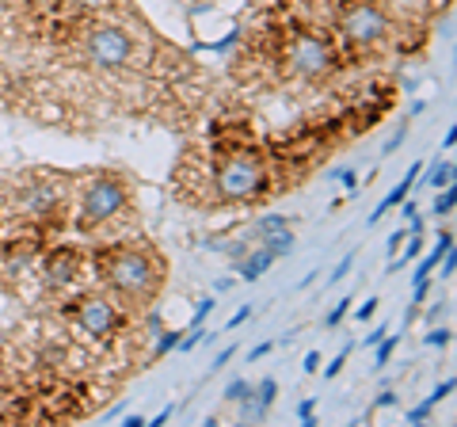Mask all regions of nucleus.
Instances as JSON below:
<instances>
[{"label":"nucleus","instance_id":"cd10ccee","mask_svg":"<svg viewBox=\"0 0 457 427\" xmlns=\"http://www.w3.org/2000/svg\"><path fill=\"white\" fill-rule=\"evenodd\" d=\"M374 313H378V297H366L362 309H359V321H370V317H374Z\"/></svg>","mask_w":457,"mask_h":427},{"label":"nucleus","instance_id":"c756f323","mask_svg":"<svg viewBox=\"0 0 457 427\" xmlns=\"http://www.w3.org/2000/svg\"><path fill=\"white\" fill-rule=\"evenodd\" d=\"M317 370H320V355L309 351V355H305V374H317Z\"/></svg>","mask_w":457,"mask_h":427},{"label":"nucleus","instance_id":"f257e3e1","mask_svg":"<svg viewBox=\"0 0 457 427\" xmlns=\"http://www.w3.org/2000/svg\"><path fill=\"white\" fill-rule=\"evenodd\" d=\"M104 282L122 297L126 306L145 309L156 290H161V267L153 264V255L137 248H119L104 255Z\"/></svg>","mask_w":457,"mask_h":427},{"label":"nucleus","instance_id":"f3484780","mask_svg":"<svg viewBox=\"0 0 457 427\" xmlns=\"http://www.w3.org/2000/svg\"><path fill=\"white\" fill-rule=\"evenodd\" d=\"M347 309H351V297H339V306H336L332 313H328V321H324L328 329H336V324H339L343 317H347Z\"/></svg>","mask_w":457,"mask_h":427},{"label":"nucleus","instance_id":"aec40b11","mask_svg":"<svg viewBox=\"0 0 457 427\" xmlns=\"http://www.w3.org/2000/svg\"><path fill=\"white\" fill-rule=\"evenodd\" d=\"M453 386H457V381H453V378H446V381H438V386H435V393H431V397H427V401H431V405H438V401H446V397L453 393Z\"/></svg>","mask_w":457,"mask_h":427},{"label":"nucleus","instance_id":"2eb2a0df","mask_svg":"<svg viewBox=\"0 0 457 427\" xmlns=\"http://www.w3.org/2000/svg\"><path fill=\"white\" fill-rule=\"evenodd\" d=\"M453 203H457V191H453V183L450 188H442L438 198H435V214L438 218H446V214H453Z\"/></svg>","mask_w":457,"mask_h":427},{"label":"nucleus","instance_id":"ddd939ff","mask_svg":"<svg viewBox=\"0 0 457 427\" xmlns=\"http://www.w3.org/2000/svg\"><path fill=\"white\" fill-rule=\"evenodd\" d=\"M270 264H275V255H270L267 248H255L252 255H245V260H240V264H237V272H240V275H245L248 282H255V279H260V275L267 272V267H270Z\"/></svg>","mask_w":457,"mask_h":427},{"label":"nucleus","instance_id":"c85d7f7f","mask_svg":"<svg viewBox=\"0 0 457 427\" xmlns=\"http://www.w3.org/2000/svg\"><path fill=\"white\" fill-rule=\"evenodd\" d=\"M233 355H237V351H233V344H228V347H225V351H218V359H213V363H210V366H213V370H221V366H225V363H228V359H233Z\"/></svg>","mask_w":457,"mask_h":427},{"label":"nucleus","instance_id":"393cba45","mask_svg":"<svg viewBox=\"0 0 457 427\" xmlns=\"http://www.w3.org/2000/svg\"><path fill=\"white\" fill-rule=\"evenodd\" d=\"M73 8H80V12H99V8H107L111 0H69Z\"/></svg>","mask_w":457,"mask_h":427},{"label":"nucleus","instance_id":"4468645a","mask_svg":"<svg viewBox=\"0 0 457 427\" xmlns=\"http://www.w3.org/2000/svg\"><path fill=\"white\" fill-rule=\"evenodd\" d=\"M427 183H431V188H450V183H453V164L450 161H438L435 168H431V172H427Z\"/></svg>","mask_w":457,"mask_h":427},{"label":"nucleus","instance_id":"7ed1b4c3","mask_svg":"<svg viewBox=\"0 0 457 427\" xmlns=\"http://www.w3.org/2000/svg\"><path fill=\"white\" fill-rule=\"evenodd\" d=\"M84 58H88V65L104 69V73H114V69H122L134 58V42L122 27L96 23L88 31V38H84Z\"/></svg>","mask_w":457,"mask_h":427},{"label":"nucleus","instance_id":"c9c22d12","mask_svg":"<svg viewBox=\"0 0 457 427\" xmlns=\"http://www.w3.org/2000/svg\"><path fill=\"white\" fill-rule=\"evenodd\" d=\"M381 336H385V329H378V332H370V336H366V344H370V347H378V344H381Z\"/></svg>","mask_w":457,"mask_h":427},{"label":"nucleus","instance_id":"f03ea898","mask_svg":"<svg viewBox=\"0 0 457 427\" xmlns=\"http://www.w3.org/2000/svg\"><path fill=\"white\" fill-rule=\"evenodd\" d=\"M213 183H218V195L225 203H248V198L263 191V164L255 161L252 153H237L218 164Z\"/></svg>","mask_w":457,"mask_h":427},{"label":"nucleus","instance_id":"a211bd4d","mask_svg":"<svg viewBox=\"0 0 457 427\" xmlns=\"http://www.w3.org/2000/svg\"><path fill=\"white\" fill-rule=\"evenodd\" d=\"M431 412H435V405L423 401V405H416V408L408 412V423H427V420H431Z\"/></svg>","mask_w":457,"mask_h":427},{"label":"nucleus","instance_id":"6e6552de","mask_svg":"<svg viewBox=\"0 0 457 427\" xmlns=\"http://www.w3.org/2000/svg\"><path fill=\"white\" fill-rule=\"evenodd\" d=\"M260 248H267L275 260L294 252V230L282 214H267V218L260 222Z\"/></svg>","mask_w":457,"mask_h":427},{"label":"nucleus","instance_id":"9b49d317","mask_svg":"<svg viewBox=\"0 0 457 427\" xmlns=\"http://www.w3.org/2000/svg\"><path fill=\"white\" fill-rule=\"evenodd\" d=\"M420 176H423V164H411V168H408V176L400 180V188H393V191H389V198H381V206H378L374 214H370V225H374V222H381V214H389L393 206H400V203H404V198H408V191L416 188V180H420Z\"/></svg>","mask_w":457,"mask_h":427},{"label":"nucleus","instance_id":"20e7f679","mask_svg":"<svg viewBox=\"0 0 457 427\" xmlns=\"http://www.w3.org/2000/svg\"><path fill=\"white\" fill-rule=\"evenodd\" d=\"M126 206V183L119 176H96L80 198V225L92 230V225L111 222L114 214Z\"/></svg>","mask_w":457,"mask_h":427},{"label":"nucleus","instance_id":"f704fd0d","mask_svg":"<svg viewBox=\"0 0 457 427\" xmlns=\"http://www.w3.org/2000/svg\"><path fill=\"white\" fill-rule=\"evenodd\" d=\"M442 313H446V306H435L431 313H427V321H431V324H435V321H442Z\"/></svg>","mask_w":457,"mask_h":427},{"label":"nucleus","instance_id":"f8f14e48","mask_svg":"<svg viewBox=\"0 0 457 427\" xmlns=\"http://www.w3.org/2000/svg\"><path fill=\"white\" fill-rule=\"evenodd\" d=\"M57 206V191H54V183H31L23 195V210L27 214H46Z\"/></svg>","mask_w":457,"mask_h":427},{"label":"nucleus","instance_id":"5701e85b","mask_svg":"<svg viewBox=\"0 0 457 427\" xmlns=\"http://www.w3.org/2000/svg\"><path fill=\"white\" fill-rule=\"evenodd\" d=\"M351 264H354V252H347V255H343V260H339V267H336V272H332V275H328V282H339L343 275H347V272H351Z\"/></svg>","mask_w":457,"mask_h":427},{"label":"nucleus","instance_id":"72a5a7b5","mask_svg":"<svg viewBox=\"0 0 457 427\" xmlns=\"http://www.w3.org/2000/svg\"><path fill=\"white\" fill-rule=\"evenodd\" d=\"M248 313H252V309H240V313H237V317H233V321H228V329H237V324H245V321H248Z\"/></svg>","mask_w":457,"mask_h":427},{"label":"nucleus","instance_id":"412c9836","mask_svg":"<svg viewBox=\"0 0 457 427\" xmlns=\"http://www.w3.org/2000/svg\"><path fill=\"white\" fill-rule=\"evenodd\" d=\"M351 359V347H343L339 355H336V359L332 363H328V370H324V378H336L339 374V370H343V363H347Z\"/></svg>","mask_w":457,"mask_h":427},{"label":"nucleus","instance_id":"dca6fc26","mask_svg":"<svg viewBox=\"0 0 457 427\" xmlns=\"http://www.w3.org/2000/svg\"><path fill=\"white\" fill-rule=\"evenodd\" d=\"M179 332H161V336H156V347H153V359H164V355L171 351V347H179Z\"/></svg>","mask_w":457,"mask_h":427},{"label":"nucleus","instance_id":"423d86ee","mask_svg":"<svg viewBox=\"0 0 457 427\" xmlns=\"http://www.w3.org/2000/svg\"><path fill=\"white\" fill-rule=\"evenodd\" d=\"M290 69L302 80H320L336 69V50L320 35H297L290 42Z\"/></svg>","mask_w":457,"mask_h":427},{"label":"nucleus","instance_id":"39448f33","mask_svg":"<svg viewBox=\"0 0 457 427\" xmlns=\"http://www.w3.org/2000/svg\"><path fill=\"white\" fill-rule=\"evenodd\" d=\"M339 35H343V42H347L351 50H374V46H381V42L389 38V16H385L381 8H374V4H359V8H351L347 16H343Z\"/></svg>","mask_w":457,"mask_h":427},{"label":"nucleus","instance_id":"7c9ffc66","mask_svg":"<svg viewBox=\"0 0 457 427\" xmlns=\"http://www.w3.org/2000/svg\"><path fill=\"white\" fill-rule=\"evenodd\" d=\"M210 309H213V297H206V302H203V306H198V309H195V324H203Z\"/></svg>","mask_w":457,"mask_h":427},{"label":"nucleus","instance_id":"b1692460","mask_svg":"<svg viewBox=\"0 0 457 427\" xmlns=\"http://www.w3.org/2000/svg\"><path fill=\"white\" fill-rule=\"evenodd\" d=\"M450 339H453V332H450V329H435L431 336H427V344H431V347H446Z\"/></svg>","mask_w":457,"mask_h":427},{"label":"nucleus","instance_id":"4be33fe9","mask_svg":"<svg viewBox=\"0 0 457 427\" xmlns=\"http://www.w3.org/2000/svg\"><path fill=\"white\" fill-rule=\"evenodd\" d=\"M297 420H302V423H317V401H302V405H297Z\"/></svg>","mask_w":457,"mask_h":427},{"label":"nucleus","instance_id":"bb28decb","mask_svg":"<svg viewBox=\"0 0 457 427\" xmlns=\"http://www.w3.org/2000/svg\"><path fill=\"white\" fill-rule=\"evenodd\" d=\"M404 134H408V126H400V130H393V138L385 141V149H381V153H396V149H400V141H404Z\"/></svg>","mask_w":457,"mask_h":427},{"label":"nucleus","instance_id":"9d476101","mask_svg":"<svg viewBox=\"0 0 457 427\" xmlns=\"http://www.w3.org/2000/svg\"><path fill=\"white\" fill-rule=\"evenodd\" d=\"M275 393H278V381L275 378H263L255 389H248V397H240V420L245 423H255V420H263L267 416V408L275 405Z\"/></svg>","mask_w":457,"mask_h":427},{"label":"nucleus","instance_id":"2f4dec72","mask_svg":"<svg viewBox=\"0 0 457 427\" xmlns=\"http://www.w3.org/2000/svg\"><path fill=\"white\" fill-rule=\"evenodd\" d=\"M270 347H275V344H260V347H252V355H248V359H252V363H260V359H263V355H267Z\"/></svg>","mask_w":457,"mask_h":427},{"label":"nucleus","instance_id":"473e14b6","mask_svg":"<svg viewBox=\"0 0 457 427\" xmlns=\"http://www.w3.org/2000/svg\"><path fill=\"white\" fill-rule=\"evenodd\" d=\"M389 405H396V393H381L378 397V408H389Z\"/></svg>","mask_w":457,"mask_h":427},{"label":"nucleus","instance_id":"0eeeda50","mask_svg":"<svg viewBox=\"0 0 457 427\" xmlns=\"http://www.w3.org/2000/svg\"><path fill=\"white\" fill-rule=\"evenodd\" d=\"M73 321L80 324V332H88L92 339H111L114 329H119V309H114V302H107L104 294H84L73 309Z\"/></svg>","mask_w":457,"mask_h":427},{"label":"nucleus","instance_id":"1a4fd4ad","mask_svg":"<svg viewBox=\"0 0 457 427\" xmlns=\"http://www.w3.org/2000/svg\"><path fill=\"white\" fill-rule=\"evenodd\" d=\"M77 267H80V255L73 248H57L46 255V272H42V282H46L50 290H62L65 282L77 279Z\"/></svg>","mask_w":457,"mask_h":427},{"label":"nucleus","instance_id":"a878e982","mask_svg":"<svg viewBox=\"0 0 457 427\" xmlns=\"http://www.w3.org/2000/svg\"><path fill=\"white\" fill-rule=\"evenodd\" d=\"M393 351H396V336H389V339L381 344V351H378V366L389 363V359H393Z\"/></svg>","mask_w":457,"mask_h":427},{"label":"nucleus","instance_id":"6ab92c4d","mask_svg":"<svg viewBox=\"0 0 457 427\" xmlns=\"http://www.w3.org/2000/svg\"><path fill=\"white\" fill-rule=\"evenodd\" d=\"M248 389H252V386H248V381H245V378H237V381H233V386H228V389H225V401H233V405H237V401H240V397H248Z\"/></svg>","mask_w":457,"mask_h":427}]
</instances>
